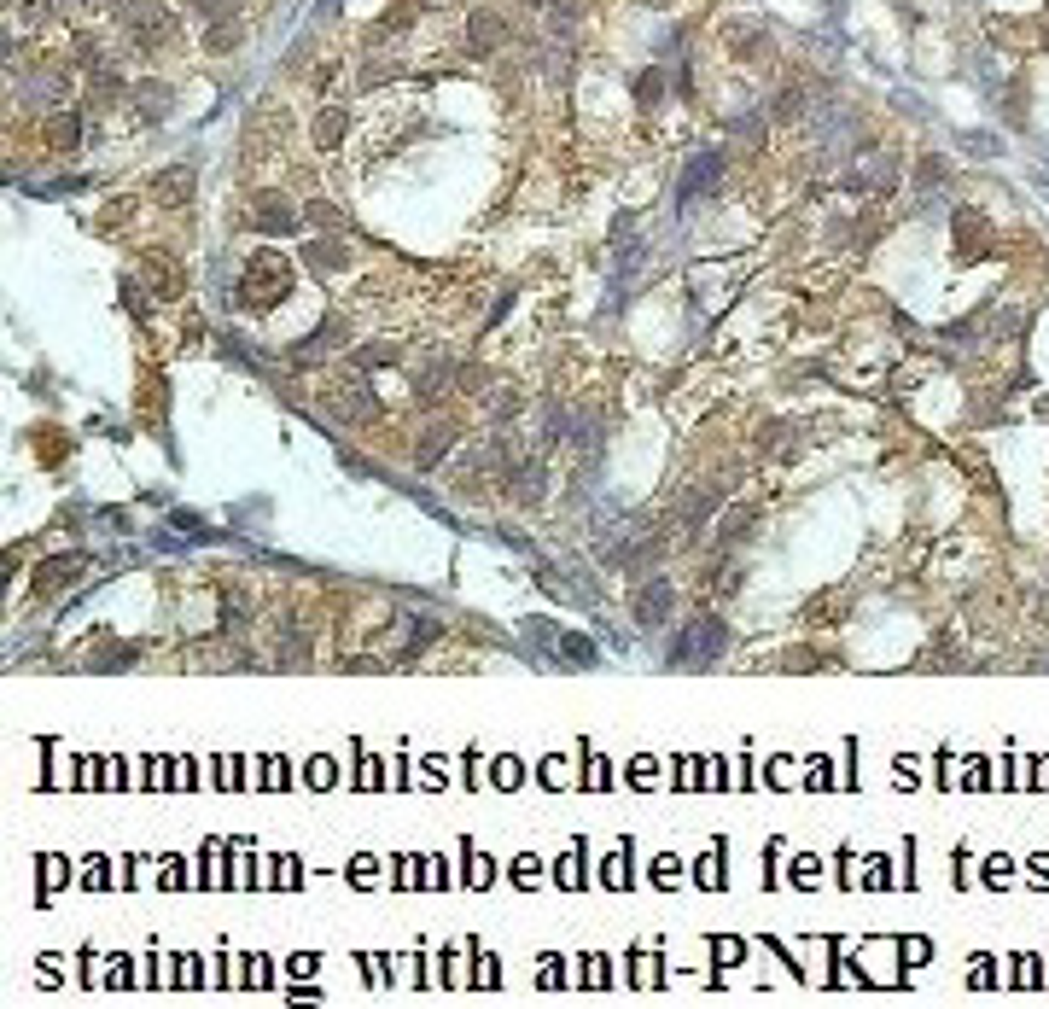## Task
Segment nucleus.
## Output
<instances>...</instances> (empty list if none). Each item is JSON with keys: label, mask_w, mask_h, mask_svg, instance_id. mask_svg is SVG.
<instances>
[{"label": "nucleus", "mask_w": 1049, "mask_h": 1009, "mask_svg": "<svg viewBox=\"0 0 1049 1009\" xmlns=\"http://www.w3.org/2000/svg\"><path fill=\"white\" fill-rule=\"evenodd\" d=\"M292 286V268L280 263L275 251H257L251 263H245V280H240V304L245 310H268V304H280Z\"/></svg>", "instance_id": "obj_1"}, {"label": "nucleus", "mask_w": 1049, "mask_h": 1009, "mask_svg": "<svg viewBox=\"0 0 1049 1009\" xmlns=\"http://www.w3.org/2000/svg\"><path fill=\"white\" fill-rule=\"evenodd\" d=\"M321 403H327V409L339 414V421H356V426L379 414V403H374V391H367V379H362V374H339L327 391H321Z\"/></svg>", "instance_id": "obj_2"}, {"label": "nucleus", "mask_w": 1049, "mask_h": 1009, "mask_svg": "<svg viewBox=\"0 0 1049 1009\" xmlns=\"http://www.w3.org/2000/svg\"><path fill=\"white\" fill-rule=\"evenodd\" d=\"M671 601H676V589L665 584V577H653V584L641 589V601H636V624H665Z\"/></svg>", "instance_id": "obj_3"}, {"label": "nucleus", "mask_w": 1049, "mask_h": 1009, "mask_svg": "<svg viewBox=\"0 0 1049 1009\" xmlns=\"http://www.w3.org/2000/svg\"><path fill=\"white\" fill-rule=\"evenodd\" d=\"M466 41H473V53H496V47L508 41V30H502L496 12H473V18H466Z\"/></svg>", "instance_id": "obj_4"}, {"label": "nucleus", "mask_w": 1049, "mask_h": 1009, "mask_svg": "<svg viewBox=\"0 0 1049 1009\" xmlns=\"http://www.w3.org/2000/svg\"><path fill=\"white\" fill-rule=\"evenodd\" d=\"M718 636H723L718 624H711V619H700L694 631H688L683 642L671 648V659H676V666H706V654H700V648H706V642H718Z\"/></svg>", "instance_id": "obj_5"}, {"label": "nucleus", "mask_w": 1049, "mask_h": 1009, "mask_svg": "<svg viewBox=\"0 0 1049 1009\" xmlns=\"http://www.w3.org/2000/svg\"><path fill=\"white\" fill-rule=\"evenodd\" d=\"M77 572H82L77 555H53V566H41V577H35V589H41V595H53V589L77 584Z\"/></svg>", "instance_id": "obj_6"}, {"label": "nucleus", "mask_w": 1049, "mask_h": 1009, "mask_svg": "<svg viewBox=\"0 0 1049 1009\" xmlns=\"http://www.w3.org/2000/svg\"><path fill=\"white\" fill-rule=\"evenodd\" d=\"M146 280H152L158 298H176V292H181V268L164 263V257H152V263H146Z\"/></svg>", "instance_id": "obj_7"}, {"label": "nucleus", "mask_w": 1049, "mask_h": 1009, "mask_svg": "<svg viewBox=\"0 0 1049 1009\" xmlns=\"http://www.w3.org/2000/svg\"><path fill=\"white\" fill-rule=\"evenodd\" d=\"M449 444H455V426H449V421H438V426L426 432V444H420V467H431V461H438V455L449 450Z\"/></svg>", "instance_id": "obj_8"}, {"label": "nucleus", "mask_w": 1049, "mask_h": 1009, "mask_svg": "<svg viewBox=\"0 0 1049 1009\" xmlns=\"http://www.w3.org/2000/svg\"><path fill=\"white\" fill-rule=\"evenodd\" d=\"M187 193H193V176H187V169H169V176H158V199H164V205H181Z\"/></svg>", "instance_id": "obj_9"}, {"label": "nucleus", "mask_w": 1049, "mask_h": 1009, "mask_svg": "<svg viewBox=\"0 0 1049 1009\" xmlns=\"http://www.w3.org/2000/svg\"><path fill=\"white\" fill-rule=\"evenodd\" d=\"M47 146H77V117H53V123H47Z\"/></svg>", "instance_id": "obj_10"}, {"label": "nucleus", "mask_w": 1049, "mask_h": 1009, "mask_svg": "<svg viewBox=\"0 0 1049 1009\" xmlns=\"http://www.w3.org/2000/svg\"><path fill=\"white\" fill-rule=\"evenodd\" d=\"M140 105H146V112H169V88L146 82V88H140Z\"/></svg>", "instance_id": "obj_11"}, {"label": "nucleus", "mask_w": 1049, "mask_h": 1009, "mask_svg": "<svg viewBox=\"0 0 1049 1009\" xmlns=\"http://www.w3.org/2000/svg\"><path fill=\"white\" fill-rule=\"evenodd\" d=\"M339 129H344V117H339V112H327V117H321V123H315L321 146H332V141H339Z\"/></svg>", "instance_id": "obj_12"}, {"label": "nucleus", "mask_w": 1049, "mask_h": 1009, "mask_svg": "<svg viewBox=\"0 0 1049 1009\" xmlns=\"http://www.w3.org/2000/svg\"><path fill=\"white\" fill-rule=\"evenodd\" d=\"M193 12H199V18H228L233 0H193Z\"/></svg>", "instance_id": "obj_13"}, {"label": "nucleus", "mask_w": 1049, "mask_h": 1009, "mask_svg": "<svg viewBox=\"0 0 1049 1009\" xmlns=\"http://www.w3.org/2000/svg\"><path fill=\"white\" fill-rule=\"evenodd\" d=\"M659 88H665V77H659V70H647V77H641V105L659 100Z\"/></svg>", "instance_id": "obj_14"}, {"label": "nucleus", "mask_w": 1049, "mask_h": 1009, "mask_svg": "<svg viewBox=\"0 0 1049 1009\" xmlns=\"http://www.w3.org/2000/svg\"><path fill=\"white\" fill-rule=\"evenodd\" d=\"M414 6H438V0H414Z\"/></svg>", "instance_id": "obj_15"}]
</instances>
